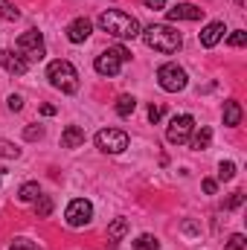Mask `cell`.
I'll use <instances>...</instances> for the list:
<instances>
[{
  "mask_svg": "<svg viewBox=\"0 0 247 250\" xmlns=\"http://www.w3.org/2000/svg\"><path fill=\"white\" fill-rule=\"evenodd\" d=\"M140 35H143V41H145L148 50L163 53V56H172V53H178L184 47V35L175 26H169V23H151Z\"/></svg>",
  "mask_w": 247,
  "mask_h": 250,
  "instance_id": "cell-1",
  "label": "cell"
},
{
  "mask_svg": "<svg viewBox=\"0 0 247 250\" xmlns=\"http://www.w3.org/2000/svg\"><path fill=\"white\" fill-rule=\"evenodd\" d=\"M99 26H102L108 35L120 38V41H134V38L143 32V29H140V21L131 18L128 12H120V9L102 12V15H99Z\"/></svg>",
  "mask_w": 247,
  "mask_h": 250,
  "instance_id": "cell-2",
  "label": "cell"
},
{
  "mask_svg": "<svg viewBox=\"0 0 247 250\" xmlns=\"http://www.w3.org/2000/svg\"><path fill=\"white\" fill-rule=\"evenodd\" d=\"M47 79H50V84L59 87L62 93H76V90H79V73H76L73 64L64 62V59L50 62V67H47Z\"/></svg>",
  "mask_w": 247,
  "mask_h": 250,
  "instance_id": "cell-3",
  "label": "cell"
},
{
  "mask_svg": "<svg viewBox=\"0 0 247 250\" xmlns=\"http://www.w3.org/2000/svg\"><path fill=\"white\" fill-rule=\"evenodd\" d=\"M131 59V53L125 50L123 44H117V47H108L102 56H96V62H93V70L99 73V76H117L120 70H123V64Z\"/></svg>",
  "mask_w": 247,
  "mask_h": 250,
  "instance_id": "cell-4",
  "label": "cell"
},
{
  "mask_svg": "<svg viewBox=\"0 0 247 250\" xmlns=\"http://www.w3.org/2000/svg\"><path fill=\"white\" fill-rule=\"evenodd\" d=\"M18 53H21V59L29 64V62H41L44 56H47V47H44V35L38 32V29H26L21 38H18Z\"/></svg>",
  "mask_w": 247,
  "mask_h": 250,
  "instance_id": "cell-5",
  "label": "cell"
},
{
  "mask_svg": "<svg viewBox=\"0 0 247 250\" xmlns=\"http://www.w3.org/2000/svg\"><path fill=\"white\" fill-rule=\"evenodd\" d=\"M157 84H160L166 93H178V90H184L186 84H189V76H186V70L181 64L169 62L157 70Z\"/></svg>",
  "mask_w": 247,
  "mask_h": 250,
  "instance_id": "cell-6",
  "label": "cell"
},
{
  "mask_svg": "<svg viewBox=\"0 0 247 250\" xmlns=\"http://www.w3.org/2000/svg\"><path fill=\"white\" fill-rule=\"evenodd\" d=\"M96 148L105 151V154H120L128 148V134L120 128H102L96 134Z\"/></svg>",
  "mask_w": 247,
  "mask_h": 250,
  "instance_id": "cell-7",
  "label": "cell"
},
{
  "mask_svg": "<svg viewBox=\"0 0 247 250\" xmlns=\"http://www.w3.org/2000/svg\"><path fill=\"white\" fill-rule=\"evenodd\" d=\"M90 218H93V204L84 198H73L64 209V221L70 227H84V224H90Z\"/></svg>",
  "mask_w": 247,
  "mask_h": 250,
  "instance_id": "cell-8",
  "label": "cell"
},
{
  "mask_svg": "<svg viewBox=\"0 0 247 250\" xmlns=\"http://www.w3.org/2000/svg\"><path fill=\"white\" fill-rule=\"evenodd\" d=\"M192 131H195V117H192V114H181V117H175V120L169 123L166 140H169L172 146H184V143H189Z\"/></svg>",
  "mask_w": 247,
  "mask_h": 250,
  "instance_id": "cell-9",
  "label": "cell"
},
{
  "mask_svg": "<svg viewBox=\"0 0 247 250\" xmlns=\"http://www.w3.org/2000/svg\"><path fill=\"white\" fill-rule=\"evenodd\" d=\"M90 32H93V23L87 18H76L67 23V41L70 44H84L90 38Z\"/></svg>",
  "mask_w": 247,
  "mask_h": 250,
  "instance_id": "cell-10",
  "label": "cell"
},
{
  "mask_svg": "<svg viewBox=\"0 0 247 250\" xmlns=\"http://www.w3.org/2000/svg\"><path fill=\"white\" fill-rule=\"evenodd\" d=\"M224 32H227L224 21H212V23H206V26L201 29V35H198V38H201V47H206V50L215 47V44L224 38Z\"/></svg>",
  "mask_w": 247,
  "mask_h": 250,
  "instance_id": "cell-11",
  "label": "cell"
},
{
  "mask_svg": "<svg viewBox=\"0 0 247 250\" xmlns=\"http://www.w3.org/2000/svg\"><path fill=\"white\" fill-rule=\"evenodd\" d=\"M0 67H3L6 73H12V76H23V73L29 70V64L23 62L21 56H15L12 50H0Z\"/></svg>",
  "mask_w": 247,
  "mask_h": 250,
  "instance_id": "cell-12",
  "label": "cell"
},
{
  "mask_svg": "<svg viewBox=\"0 0 247 250\" xmlns=\"http://www.w3.org/2000/svg\"><path fill=\"white\" fill-rule=\"evenodd\" d=\"M204 9L195 3H178L175 9H169V21H201Z\"/></svg>",
  "mask_w": 247,
  "mask_h": 250,
  "instance_id": "cell-13",
  "label": "cell"
},
{
  "mask_svg": "<svg viewBox=\"0 0 247 250\" xmlns=\"http://www.w3.org/2000/svg\"><path fill=\"white\" fill-rule=\"evenodd\" d=\"M84 143V128L79 125H67L62 134V148H79Z\"/></svg>",
  "mask_w": 247,
  "mask_h": 250,
  "instance_id": "cell-14",
  "label": "cell"
},
{
  "mask_svg": "<svg viewBox=\"0 0 247 250\" xmlns=\"http://www.w3.org/2000/svg\"><path fill=\"white\" fill-rule=\"evenodd\" d=\"M242 105L236 102V99H230V102H224V125H230V128H236V125H242Z\"/></svg>",
  "mask_w": 247,
  "mask_h": 250,
  "instance_id": "cell-15",
  "label": "cell"
},
{
  "mask_svg": "<svg viewBox=\"0 0 247 250\" xmlns=\"http://www.w3.org/2000/svg\"><path fill=\"white\" fill-rule=\"evenodd\" d=\"M209 143H212V128L209 125H204L192 140H189V146L195 148V151H204V148H209Z\"/></svg>",
  "mask_w": 247,
  "mask_h": 250,
  "instance_id": "cell-16",
  "label": "cell"
},
{
  "mask_svg": "<svg viewBox=\"0 0 247 250\" xmlns=\"http://www.w3.org/2000/svg\"><path fill=\"white\" fill-rule=\"evenodd\" d=\"M125 233H128V218H117V221L108 227V242H111V248L120 245V239H123Z\"/></svg>",
  "mask_w": 247,
  "mask_h": 250,
  "instance_id": "cell-17",
  "label": "cell"
},
{
  "mask_svg": "<svg viewBox=\"0 0 247 250\" xmlns=\"http://www.w3.org/2000/svg\"><path fill=\"white\" fill-rule=\"evenodd\" d=\"M38 195H41V187H38L35 181H29V184H23V187L18 189V198H21L23 204H29V201H35Z\"/></svg>",
  "mask_w": 247,
  "mask_h": 250,
  "instance_id": "cell-18",
  "label": "cell"
},
{
  "mask_svg": "<svg viewBox=\"0 0 247 250\" xmlns=\"http://www.w3.org/2000/svg\"><path fill=\"white\" fill-rule=\"evenodd\" d=\"M134 108H137V99H134V96L123 93V96L117 99V114H120V117H131V114H134Z\"/></svg>",
  "mask_w": 247,
  "mask_h": 250,
  "instance_id": "cell-19",
  "label": "cell"
},
{
  "mask_svg": "<svg viewBox=\"0 0 247 250\" xmlns=\"http://www.w3.org/2000/svg\"><path fill=\"white\" fill-rule=\"evenodd\" d=\"M134 250H160V242H157L151 233H143V236H137Z\"/></svg>",
  "mask_w": 247,
  "mask_h": 250,
  "instance_id": "cell-20",
  "label": "cell"
},
{
  "mask_svg": "<svg viewBox=\"0 0 247 250\" xmlns=\"http://www.w3.org/2000/svg\"><path fill=\"white\" fill-rule=\"evenodd\" d=\"M35 212H38V218H47L53 212V198L50 195H38L35 198Z\"/></svg>",
  "mask_w": 247,
  "mask_h": 250,
  "instance_id": "cell-21",
  "label": "cell"
},
{
  "mask_svg": "<svg viewBox=\"0 0 247 250\" xmlns=\"http://www.w3.org/2000/svg\"><path fill=\"white\" fill-rule=\"evenodd\" d=\"M0 18H3V21H18V18H21V12L15 9V3H12V0H0Z\"/></svg>",
  "mask_w": 247,
  "mask_h": 250,
  "instance_id": "cell-22",
  "label": "cell"
},
{
  "mask_svg": "<svg viewBox=\"0 0 247 250\" xmlns=\"http://www.w3.org/2000/svg\"><path fill=\"white\" fill-rule=\"evenodd\" d=\"M0 157H6V160H18V157H21V148H18L15 143H9V140H0Z\"/></svg>",
  "mask_w": 247,
  "mask_h": 250,
  "instance_id": "cell-23",
  "label": "cell"
},
{
  "mask_svg": "<svg viewBox=\"0 0 247 250\" xmlns=\"http://www.w3.org/2000/svg\"><path fill=\"white\" fill-rule=\"evenodd\" d=\"M233 178H236V163L221 160L218 163V181H233Z\"/></svg>",
  "mask_w": 247,
  "mask_h": 250,
  "instance_id": "cell-24",
  "label": "cell"
},
{
  "mask_svg": "<svg viewBox=\"0 0 247 250\" xmlns=\"http://www.w3.org/2000/svg\"><path fill=\"white\" fill-rule=\"evenodd\" d=\"M227 44H230V47H245L247 44V32L245 29H236V32L227 38Z\"/></svg>",
  "mask_w": 247,
  "mask_h": 250,
  "instance_id": "cell-25",
  "label": "cell"
},
{
  "mask_svg": "<svg viewBox=\"0 0 247 250\" xmlns=\"http://www.w3.org/2000/svg\"><path fill=\"white\" fill-rule=\"evenodd\" d=\"M9 250H41L35 242H29V239H15L12 245H9Z\"/></svg>",
  "mask_w": 247,
  "mask_h": 250,
  "instance_id": "cell-26",
  "label": "cell"
},
{
  "mask_svg": "<svg viewBox=\"0 0 247 250\" xmlns=\"http://www.w3.org/2000/svg\"><path fill=\"white\" fill-rule=\"evenodd\" d=\"M245 236L242 233H236V236H230V242H227V250H245Z\"/></svg>",
  "mask_w": 247,
  "mask_h": 250,
  "instance_id": "cell-27",
  "label": "cell"
},
{
  "mask_svg": "<svg viewBox=\"0 0 247 250\" xmlns=\"http://www.w3.org/2000/svg\"><path fill=\"white\" fill-rule=\"evenodd\" d=\"M163 117V105H148V123H160Z\"/></svg>",
  "mask_w": 247,
  "mask_h": 250,
  "instance_id": "cell-28",
  "label": "cell"
},
{
  "mask_svg": "<svg viewBox=\"0 0 247 250\" xmlns=\"http://www.w3.org/2000/svg\"><path fill=\"white\" fill-rule=\"evenodd\" d=\"M23 137H26V140H41V137H44V128H38V125H29V128L23 131Z\"/></svg>",
  "mask_w": 247,
  "mask_h": 250,
  "instance_id": "cell-29",
  "label": "cell"
},
{
  "mask_svg": "<svg viewBox=\"0 0 247 250\" xmlns=\"http://www.w3.org/2000/svg\"><path fill=\"white\" fill-rule=\"evenodd\" d=\"M242 204H245V192H233V198H230L224 207H227V209H236V207H242Z\"/></svg>",
  "mask_w": 247,
  "mask_h": 250,
  "instance_id": "cell-30",
  "label": "cell"
},
{
  "mask_svg": "<svg viewBox=\"0 0 247 250\" xmlns=\"http://www.w3.org/2000/svg\"><path fill=\"white\" fill-rule=\"evenodd\" d=\"M6 105H9V111H21V108H23V99H21L18 93H12V96L6 99Z\"/></svg>",
  "mask_w": 247,
  "mask_h": 250,
  "instance_id": "cell-31",
  "label": "cell"
},
{
  "mask_svg": "<svg viewBox=\"0 0 247 250\" xmlns=\"http://www.w3.org/2000/svg\"><path fill=\"white\" fill-rule=\"evenodd\" d=\"M215 189H218V184H215L212 178H204V192H206V195H215Z\"/></svg>",
  "mask_w": 247,
  "mask_h": 250,
  "instance_id": "cell-32",
  "label": "cell"
},
{
  "mask_svg": "<svg viewBox=\"0 0 247 250\" xmlns=\"http://www.w3.org/2000/svg\"><path fill=\"white\" fill-rule=\"evenodd\" d=\"M143 6H145V9H163L166 0H143Z\"/></svg>",
  "mask_w": 247,
  "mask_h": 250,
  "instance_id": "cell-33",
  "label": "cell"
},
{
  "mask_svg": "<svg viewBox=\"0 0 247 250\" xmlns=\"http://www.w3.org/2000/svg\"><path fill=\"white\" fill-rule=\"evenodd\" d=\"M41 114H44V117H53V114H56V108H53V105H41Z\"/></svg>",
  "mask_w": 247,
  "mask_h": 250,
  "instance_id": "cell-34",
  "label": "cell"
},
{
  "mask_svg": "<svg viewBox=\"0 0 247 250\" xmlns=\"http://www.w3.org/2000/svg\"><path fill=\"white\" fill-rule=\"evenodd\" d=\"M247 0H236V6H239V9H242V6H245Z\"/></svg>",
  "mask_w": 247,
  "mask_h": 250,
  "instance_id": "cell-35",
  "label": "cell"
},
{
  "mask_svg": "<svg viewBox=\"0 0 247 250\" xmlns=\"http://www.w3.org/2000/svg\"><path fill=\"white\" fill-rule=\"evenodd\" d=\"M0 175H3V169H0Z\"/></svg>",
  "mask_w": 247,
  "mask_h": 250,
  "instance_id": "cell-36",
  "label": "cell"
}]
</instances>
